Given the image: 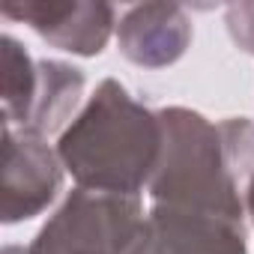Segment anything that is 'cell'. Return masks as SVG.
I'll use <instances>...</instances> for the list:
<instances>
[{
	"label": "cell",
	"instance_id": "6da1fadb",
	"mask_svg": "<svg viewBox=\"0 0 254 254\" xmlns=\"http://www.w3.org/2000/svg\"><path fill=\"white\" fill-rule=\"evenodd\" d=\"M57 156L78 189L138 197L162 156V120L120 81L105 78L60 132Z\"/></svg>",
	"mask_w": 254,
	"mask_h": 254
},
{
	"label": "cell",
	"instance_id": "7a4b0ae2",
	"mask_svg": "<svg viewBox=\"0 0 254 254\" xmlns=\"http://www.w3.org/2000/svg\"><path fill=\"white\" fill-rule=\"evenodd\" d=\"M159 120L162 156L147 186L153 203L245 218V203L230 174L218 126L191 108H165Z\"/></svg>",
	"mask_w": 254,
	"mask_h": 254
},
{
	"label": "cell",
	"instance_id": "3957f363",
	"mask_svg": "<svg viewBox=\"0 0 254 254\" xmlns=\"http://www.w3.org/2000/svg\"><path fill=\"white\" fill-rule=\"evenodd\" d=\"M141 224L138 197L75 189L24 254H123Z\"/></svg>",
	"mask_w": 254,
	"mask_h": 254
},
{
	"label": "cell",
	"instance_id": "277c9868",
	"mask_svg": "<svg viewBox=\"0 0 254 254\" xmlns=\"http://www.w3.org/2000/svg\"><path fill=\"white\" fill-rule=\"evenodd\" d=\"M123 254H248L242 218L153 203Z\"/></svg>",
	"mask_w": 254,
	"mask_h": 254
},
{
	"label": "cell",
	"instance_id": "5b68a950",
	"mask_svg": "<svg viewBox=\"0 0 254 254\" xmlns=\"http://www.w3.org/2000/svg\"><path fill=\"white\" fill-rule=\"evenodd\" d=\"M63 162L48 141L30 129L3 126V221L39 215L60 191Z\"/></svg>",
	"mask_w": 254,
	"mask_h": 254
},
{
	"label": "cell",
	"instance_id": "8992f818",
	"mask_svg": "<svg viewBox=\"0 0 254 254\" xmlns=\"http://www.w3.org/2000/svg\"><path fill=\"white\" fill-rule=\"evenodd\" d=\"M0 12L6 18L24 21L48 45L78 57H96L117 27L114 6L87 3V0H27V3L18 0V3H3Z\"/></svg>",
	"mask_w": 254,
	"mask_h": 254
},
{
	"label": "cell",
	"instance_id": "52a82bcc",
	"mask_svg": "<svg viewBox=\"0 0 254 254\" xmlns=\"http://www.w3.org/2000/svg\"><path fill=\"white\" fill-rule=\"evenodd\" d=\"M191 42V21L177 3L132 6L117 24V45L126 60L144 69L177 63Z\"/></svg>",
	"mask_w": 254,
	"mask_h": 254
},
{
	"label": "cell",
	"instance_id": "ba28073f",
	"mask_svg": "<svg viewBox=\"0 0 254 254\" xmlns=\"http://www.w3.org/2000/svg\"><path fill=\"white\" fill-rule=\"evenodd\" d=\"M84 93V75L60 60H39V87H36V102L33 114L24 129L36 135H51L63 126H69L75 117V108Z\"/></svg>",
	"mask_w": 254,
	"mask_h": 254
},
{
	"label": "cell",
	"instance_id": "9c48e42d",
	"mask_svg": "<svg viewBox=\"0 0 254 254\" xmlns=\"http://www.w3.org/2000/svg\"><path fill=\"white\" fill-rule=\"evenodd\" d=\"M0 69H3V126L24 129L39 87V63L30 60V54L12 39H0Z\"/></svg>",
	"mask_w": 254,
	"mask_h": 254
},
{
	"label": "cell",
	"instance_id": "30bf717a",
	"mask_svg": "<svg viewBox=\"0 0 254 254\" xmlns=\"http://www.w3.org/2000/svg\"><path fill=\"white\" fill-rule=\"evenodd\" d=\"M218 132H221L224 156L236 180V189L242 194L245 212L254 221V123L245 117H230L218 123Z\"/></svg>",
	"mask_w": 254,
	"mask_h": 254
},
{
	"label": "cell",
	"instance_id": "8fae6325",
	"mask_svg": "<svg viewBox=\"0 0 254 254\" xmlns=\"http://www.w3.org/2000/svg\"><path fill=\"white\" fill-rule=\"evenodd\" d=\"M227 30L245 54H254V3L227 6Z\"/></svg>",
	"mask_w": 254,
	"mask_h": 254
},
{
	"label": "cell",
	"instance_id": "7c38bea8",
	"mask_svg": "<svg viewBox=\"0 0 254 254\" xmlns=\"http://www.w3.org/2000/svg\"><path fill=\"white\" fill-rule=\"evenodd\" d=\"M3 254H24V248H18V245H6Z\"/></svg>",
	"mask_w": 254,
	"mask_h": 254
}]
</instances>
